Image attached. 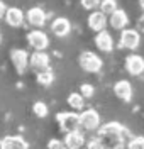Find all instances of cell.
<instances>
[{"label":"cell","mask_w":144,"mask_h":149,"mask_svg":"<svg viewBox=\"0 0 144 149\" xmlns=\"http://www.w3.org/2000/svg\"><path fill=\"white\" fill-rule=\"evenodd\" d=\"M68 105H70L75 112L83 110V107H85V97H83L81 93H77V92L70 93V95H68Z\"/></svg>","instance_id":"d6986e66"},{"label":"cell","mask_w":144,"mask_h":149,"mask_svg":"<svg viewBox=\"0 0 144 149\" xmlns=\"http://www.w3.org/2000/svg\"><path fill=\"white\" fill-rule=\"evenodd\" d=\"M80 93H81L85 98H90V97H93V93H95V90H93V85L83 83L81 86H80Z\"/></svg>","instance_id":"484cf974"},{"label":"cell","mask_w":144,"mask_h":149,"mask_svg":"<svg viewBox=\"0 0 144 149\" xmlns=\"http://www.w3.org/2000/svg\"><path fill=\"white\" fill-rule=\"evenodd\" d=\"M49 65H51V59L44 51H34L29 58V66L32 70H36V73L49 70Z\"/></svg>","instance_id":"ba28073f"},{"label":"cell","mask_w":144,"mask_h":149,"mask_svg":"<svg viewBox=\"0 0 144 149\" xmlns=\"http://www.w3.org/2000/svg\"><path fill=\"white\" fill-rule=\"evenodd\" d=\"M5 12H7V5L3 3V0H0V19L5 17Z\"/></svg>","instance_id":"f1b7e54d"},{"label":"cell","mask_w":144,"mask_h":149,"mask_svg":"<svg viewBox=\"0 0 144 149\" xmlns=\"http://www.w3.org/2000/svg\"><path fill=\"white\" fill-rule=\"evenodd\" d=\"M95 46L102 51V53H110L112 49H114V37L110 36V32L109 31H100V32H97L95 36Z\"/></svg>","instance_id":"4fadbf2b"},{"label":"cell","mask_w":144,"mask_h":149,"mask_svg":"<svg viewBox=\"0 0 144 149\" xmlns=\"http://www.w3.org/2000/svg\"><path fill=\"white\" fill-rule=\"evenodd\" d=\"M137 31L139 32H144V14L137 19Z\"/></svg>","instance_id":"83f0119b"},{"label":"cell","mask_w":144,"mask_h":149,"mask_svg":"<svg viewBox=\"0 0 144 149\" xmlns=\"http://www.w3.org/2000/svg\"><path fill=\"white\" fill-rule=\"evenodd\" d=\"M115 149H124V148H115Z\"/></svg>","instance_id":"1f68e13d"},{"label":"cell","mask_w":144,"mask_h":149,"mask_svg":"<svg viewBox=\"0 0 144 149\" xmlns=\"http://www.w3.org/2000/svg\"><path fill=\"white\" fill-rule=\"evenodd\" d=\"M29 58L31 56L27 54L26 49H12L10 51V61H12V65H14L15 71L19 74L26 73V70L29 66Z\"/></svg>","instance_id":"52a82bcc"},{"label":"cell","mask_w":144,"mask_h":149,"mask_svg":"<svg viewBox=\"0 0 144 149\" xmlns=\"http://www.w3.org/2000/svg\"><path fill=\"white\" fill-rule=\"evenodd\" d=\"M86 149H107V148L104 146L100 137H93V139H90L86 142Z\"/></svg>","instance_id":"d4e9b609"},{"label":"cell","mask_w":144,"mask_h":149,"mask_svg":"<svg viewBox=\"0 0 144 149\" xmlns=\"http://www.w3.org/2000/svg\"><path fill=\"white\" fill-rule=\"evenodd\" d=\"M98 137L102 139L107 149L122 148L124 144H127V129L119 122H107L98 129Z\"/></svg>","instance_id":"6da1fadb"},{"label":"cell","mask_w":144,"mask_h":149,"mask_svg":"<svg viewBox=\"0 0 144 149\" xmlns=\"http://www.w3.org/2000/svg\"><path fill=\"white\" fill-rule=\"evenodd\" d=\"M26 19L32 27H42L46 24V12L41 7H31L26 14Z\"/></svg>","instance_id":"e0dca14e"},{"label":"cell","mask_w":144,"mask_h":149,"mask_svg":"<svg viewBox=\"0 0 144 149\" xmlns=\"http://www.w3.org/2000/svg\"><path fill=\"white\" fill-rule=\"evenodd\" d=\"M127 149H144V137L143 136H137L132 137L127 142Z\"/></svg>","instance_id":"603a6c76"},{"label":"cell","mask_w":144,"mask_h":149,"mask_svg":"<svg viewBox=\"0 0 144 149\" xmlns=\"http://www.w3.org/2000/svg\"><path fill=\"white\" fill-rule=\"evenodd\" d=\"M51 32L58 37H66L71 32V22L66 17H56L51 22Z\"/></svg>","instance_id":"2e32d148"},{"label":"cell","mask_w":144,"mask_h":149,"mask_svg":"<svg viewBox=\"0 0 144 149\" xmlns=\"http://www.w3.org/2000/svg\"><path fill=\"white\" fill-rule=\"evenodd\" d=\"M27 42H29V46L34 47L36 51H44L49 46V37L41 29H34V31H31L27 34Z\"/></svg>","instance_id":"8992f818"},{"label":"cell","mask_w":144,"mask_h":149,"mask_svg":"<svg viewBox=\"0 0 144 149\" xmlns=\"http://www.w3.org/2000/svg\"><path fill=\"white\" fill-rule=\"evenodd\" d=\"M80 127L86 132L97 130L100 127V115L95 109H86L80 113Z\"/></svg>","instance_id":"5b68a950"},{"label":"cell","mask_w":144,"mask_h":149,"mask_svg":"<svg viewBox=\"0 0 144 149\" xmlns=\"http://www.w3.org/2000/svg\"><path fill=\"white\" fill-rule=\"evenodd\" d=\"M78 63L81 66V70L86 71V73H98L102 70V66H104L100 56L93 53V51H83L78 58Z\"/></svg>","instance_id":"7a4b0ae2"},{"label":"cell","mask_w":144,"mask_h":149,"mask_svg":"<svg viewBox=\"0 0 144 149\" xmlns=\"http://www.w3.org/2000/svg\"><path fill=\"white\" fill-rule=\"evenodd\" d=\"M24 19H26V14H24L19 7H9L7 12H5L3 20L9 24L10 27H20V26L24 24Z\"/></svg>","instance_id":"5bb4252c"},{"label":"cell","mask_w":144,"mask_h":149,"mask_svg":"<svg viewBox=\"0 0 144 149\" xmlns=\"http://www.w3.org/2000/svg\"><path fill=\"white\" fill-rule=\"evenodd\" d=\"M114 93L117 98H120L122 102H131L132 100V85L127 80H119L114 85Z\"/></svg>","instance_id":"9a60e30c"},{"label":"cell","mask_w":144,"mask_h":149,"mask_svg":"<svg viewBox=\"0 0 144 149\" xmlns=\"http://www.w3.org/2000/svg\"><path fill=\"white\" fill-rule=\"evenodd\" d=\"M109 24H110V27L115 29V31H122V29H125L127 24H129V15H127V12L122 10V9H117L115 12L110 14Z\"/></svg>","instance_id":"7c38bea8"},{"label":"cell","mask_w":144,"mask_h":149,"mask_svg":"<svg viewBox=\"0 0 144 149\" xmlns=\"http://www.w3.org/2000/svg\"><path fill=\"white\" fill-rule=\"evenodd\" d=\"M48 149H68L65 141H59V139H51L48 142Z\"/></svg>","instance_id":"4316f807"},{"label":"cell","mask_w":144,"mask_h":149,"mask_svg":"<svg viewBox=\"0 0 144 149\" xmlns=\"http://www.w3.org/2000/svg\"><path fill=\"white\" fill-rule=\"evenodd\" d=\"M38 83L42 85V86H49V85L54 81V74H53V71L51 70H46V71H39L38 73Z\"/></svg>","instance_id":"ffe728a7"},{"label":"cell","mask_w":144,"mask_h":149,"mask_svg":"<svg viewBox=\"0 0 144 149\" xmlns=\"http://www.w3.org/2000/svg\"><path fill=\"white\" fill-rule=\"evenodd\" d=\"M86 22H88V27L92 29V31L100 32V31H105L107 24H109V19H107V15L102 10H95V12H92L88 15Z\"/></svg>","instance_id":"30bf717a"},{"label":"cell","mask_w":144,"mask_h":149,"mask_svg":"<svg viewBox=\"0 0 144 149\" xmlns=\"http://www.w3.org/2000/svg\"><path fill=\"white\" fill-rule=\"evenodd\" d=\"M0 149H29V144L20 136H7L0 141Z\"/></svg>","instance_id":"ac0fdd59"},{"label":"cell","mask_w":144,"mask_h":149,"mask_svg":"<svg viewBox=\"0 0 144 149\" xmlns=\"http://www.w3.org/2000/svg\"><path fill=\"white\" fill-rule=\"evenodd\" d=\"M100 2L102 0H80L81 7L85 10H95L97 7H100Z\"/></svg>","instance_id":"cb8c5ba5"},{"label":"cell","mask_w":144,"mask_h":149,"mask_svg":"<svg viewBox=\"0 0 144 149\" xmlns=\"http://www.w3.org/2000/svg\"><path fill=\"white\" fill-rule=\"evenodd\" d=\"M139 5H141V9L144 10V0H139Z\"/></svg>","instance_id":"f546056e"},{"label":"cell","mask_w":144,"mask_h":149,"mask_svg":"<svg viewBox=\"0 0 144 149\" xmlns=\"http://www.w3.org/2000/svg\"><path fill=\"white\" fill-rule=\"evenodd\" d=\"M32 112H34V115H38L39 119H44L49 113V109L44 102H36L32 105Z\"/></svg>","instance_id":"7402d4cb"},{"label":"cell","mask_w":144,"mask_h":149,"mask_svg":"<svg viewBox=\"0 0 144 149\" xmlns=\"http://www.w3.org/2000/svg\"><path fill=\"white\" fill-rule=\"evenodd\" d=\"M100 10L105 15H110L112 12L117 10V0H102L100 2Z\"/></svg>","instance_id":"44dd1931"},{"label":"cell","mask_w":144,"mask_h":149,"mask_svg":"<svg viewBox=\"0 0 144 149\" xmlns=\"http://www.w3.org/2000/svg\"><path fill=\"white\" fill-rule=\"evenodd\" d=\"M0 44H2V32H0Z\"/></svg>","instance_id":"4dcf8cb0"},{"label":"cell","mask_w":144,"mask_h":149,"mask_svg":"<svg viewBox=\"0 0 144 149\" xmlns=\"http://www.w3.org/2000/svg\"><path fill=\"white\" fill-rule=\"evenodd\" d=\"M125 70L132 76H139L144 73V58L139 54H131L125 58Z\"/></svg>","instance_id":"9c48e42d"},{"label":"cell","mask_w":144,"mask_h":149,"mask_svg":"<svg viewBox=\"0 0 144 149\" xmlns=\"http://www.w3.org/2000/svg\"><path fill=\"white\" fill-rule=\"evenodd\" d=\"M65 144H66L68 149H83V146L86 144L85 136L81 130H71V132H66L65 136Z\"/></svg>","instance_id":"8fae6325"},{"label":"cell","mask_w":144,"mask_h":149,"mask_svg":"<svg viewBox=\"0 0 144 149\" xmlns=\"http://www.w3.org/2000/svg\"><path fill=\"white\" fill-rule=\"evenodd\" d=\"M56 120L59 124V129L63 130L65 134L80 129V113H77L75 110L73 112H59L56 115Z\"/></svg>","instance_id":"3957f363"},{"label":"cell","mask_w":144,"mask_h":149,"mask_svg":"<svg viewBox=\"0 0 144 149\" xmlns=\"http://www.w3.org/2000/svg\"><path fill=\"white\" fill-rule=\"evenodd\" d=\"M141 44V32L137 29H122L120 32V39H119V46L122 49H131L134 51Z\"/></svg>","instance_id":"277c9868"}]
</instances>
